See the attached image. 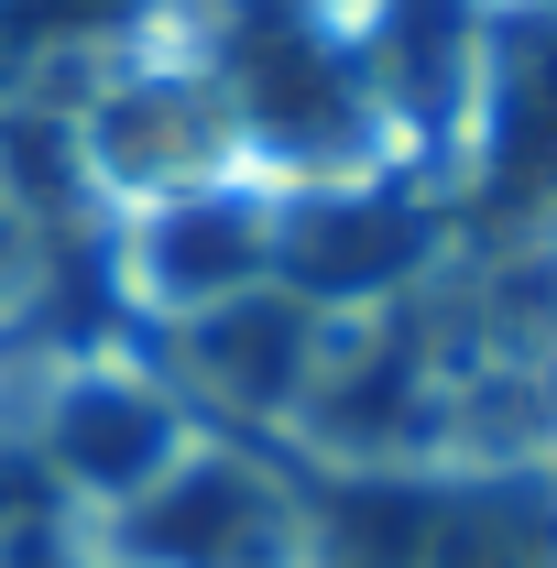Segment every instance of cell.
Returning a JSON list of instances; mask_svg holds the SVG:
<instances>
[]
</instances>
